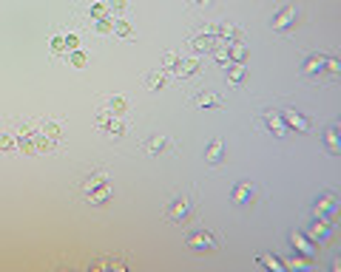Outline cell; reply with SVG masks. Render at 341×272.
Segmentation results:
<instances>
[{
  "mask_svg": "<svg viewBox=\"0 0 341 272\" xmlns=\"http://www.w3.org/2000/svg\"><path fill=\"white\" fill-rule=\"evenodd\" d=\"M324 142H327L330 153H338V150H341V145H338V128H327V133H324Z\"/></svg>",
  "mask_w": 341,
  "mask_h": 272,
  "instance_id": "ac0fdd59",
  "label": "cell"
},
{
  "mask_svg": "<svg viewBox=\"0 0 341 272\" xmlns=\"http://www.w3.org/2000/svg\"><path fill=\"white\" fill-rule=\"evenodd\" d=\"M193 3H205V0H193Z\"/></svg>",
  "mask_w": 341,
  "mask_h": 272,
  "instance_id": "e575fe53",
  "label": "cell"
},
{
  "mask_svg": "<svg viewBox=\"0 0 341 272\" xmlns=\"http://www.w3.org/2000/svg\"><path fill=\"white\" fill-rule=\"evenodd\" d=\"M100 125H103L111 136H123V133H125V125L120 122V119H117V114H111L108 108H105V111H100Z\"/></svg>",
  "mask_w": 341,
  "mask_h": 272,
  "instance_id": "5b68a950",
  "label": "cell"
},
{
  "mask_svg": "<svg viewBox=\"0 0 341 272\" xmlns=\"http://www.w3.org/2000/svg\"><path fill=\"white\" fill-rule=\"evenodd\" d=\"M97 267H114V270H125L123 261H111V258H105V261H94L91 264V270H97Z\"/></svg>",
  "mask_w": 341,
  "mask_h": 272,
  "instance_id": "484cf974",
  "label": "cell"
},
{
  "mask_svg": "<svg viewBox=\"0 0 341 272\" xmlns=\"http://www.w3.org/2000/svg\"><path fill=\"white\" fill-rule=\"evenodd\" d=\"M222 156H225V145H222V139H213L208 145V150H205V159H208L210 165H219Z\"/></svg>",
  "mask_w": 341,
  "mask_h": 272,
  "instance_id": "8fae6325",
  "label": "cell"
},
{
  "mask_svg": "<svg viewBox=\"0 0 341 272\" xmlns=\"http://www.w3.org/2000/svg\"><path fill=\"white\" fill-rule=\"evenodd\" d=\"M108 182V173L105 170H97V173H91L86 179V190H91V187H97V185H105Z\"/></svg>",
  "mask_w": 341,
  "mask_h": 272,
  "instance_id": "ffe728a7",
  "label": "cell"
},
{
  "mask_svg": "<svg viewBox=\"0 0 341 272\" xmlns=\"http://www.w3.org/2000/svg\"><path fill=\"white\" fill-rule=\"evenodd\" d=\"M253 185H250V182H239L236 187H233V190H230V199H233V202L236 204H250L253 202Z\"/></svg>",
  "mask_w": 341,
  "mask_h": 272,
  "instance_id": "8992f818",
  "label": "cell"
},
{
  "mask_svg": "<svg viewBox=\"0 0 341 272\" xmlns=\"http://www.w3.org/2000/svg\"><path fill=\"white\" fill-rule=\"evenodd\" d=\"M284 267H298V270H310V264L301 261V258H290V261L284 264Z\"/></svg>",
  "mask_w": 341,
  "mask_h": 272,
  "instance_id": "f546056e",
  "label": "cell"
},
{
  "mask_svg": "<svg viewBox=\"0 0 341 272\" xmlns=\"http://www.w3.org/2000/svg\"><path fill=\"white\" fill-rule=\"evenodd\" d=\"M179 62H182V57H179V54L168 51L165 57H162V68H165V71H176V68H179Z\"/></svg>",
  "mask_w": 341,
  "mask_h": 272,
  "instance_id": "44dd1931",
  "label": "cell"
},
{
  "mask_svg": "<svg viewBox=\"0 0 341 272\" xmlns=\"http://www.w3.org/2000/svg\"><path fill=\"white\" fill-rule=\"evenodd\" d=\"M281 119H284V125H287V128L310 131V119H307V116H301L298 111H293V108H290V111H284V114H281Z\"/></svg>",
  "mask_w": 341,
  "mask_h": 272,
  "instance_id": "52a82bcc",
  "label": "cell"
},
{
  "mask_svg": "<svg viewBox=\"0 0 341 272\" xmlns=\"http://www.w3.org/2000/svg\"><path fill=\"white\" fill-rule=\"evenodd\" d=\"M301 71L304 74H321V71H327V57H321V54H313V57H307L304 65H301Z\"/></svg>",
  "mask_w": 341,
  "mask_h": 272,
  "instance_id": "9c48e42d",
  "label": "cell"
},
{
  "mask_svg": "<svg viewBox=\"0 0 341 272\" xmlns=\"http://www.w3.org/2000/svg\"><path fill=\"white\" fill-rule=\"evenodd\" d=\"M97 31H114V23L108 17L105 20H97Z\"/></svg>",
  "mask_w": 341,
  "mask_h": 272,
  "instance_id": "f1b7e54d",
  "label": "cell"
},
{
  "mask_svg": "<svg viewBox=\"0 0 341 272\" xmlns=\"http://www.w3.org/2000/svg\"><path fill=\"white\" fill-rule=\"evenodd\" d=\"M165 148H168L165 136H151V139L145 142V150H148V153H154V156H157V153H162Z\"/></svg>",
  "mask_w": 341,
  "mask_h": 272,
  "instance_id": "2e32d148",
  "label": "cell"
},
{
  "mask_svg": "<svg viewBox=\"0 0 341 272\" xmlns=\"http://www.w3.org/2000/svg\"><path fill=\"white\" fill-rule=\"evenodd\" d=\"M245 77H247V68L242 62H230V65H227V82H230V85H239Z\"/></svg>",
  "mask_w": 341,
  "mask_h": 272,
  "instance_id": "4fadbf2b",
  "label": "cell"
},
{
  "mask_svg": "<svg viewBox=\"0 0 341 272\" xmlns=\"http://www.w3.org/2000/svg\"><path fill=\"white\" fill-rule=\"evenodd\" d=\"M77 45H80V37H77V34H69V37H66V48H69V51H74Z\"/></svg>",
  "mask_w": 341,
  "mask_h": 272,
  "instance_id": "1f68e13d",
  "label": "cell"
},
{
  "mask_svg": "<svg viewBox=\"0 0 341 272\" xmlns=\"http://www.w3.org/2000/svg\"><path fill=\"white\" fill-rule=\"evenodd\" d=\"M296 20H298V9H296V6H284V9L270 20V26L276 28V31H287V28H293Z\"/></svg>",
  "mask_w": 341,
  "mask_h": 272,
  "instance_id": "3957f363",
  "label": "cell"
},
{
  "mask_svg": "<svg viewBox=\"0 0 341 272\" xmlns=\"http://www.w3.org/2000/svg\"><path fill=\"white\" fill-rule=\"evenodd\" d=\"M108 111H111V114H123V111H125V99L123 97H111V99H108Z\"/></svg>",
  "mask_w": 341,
  "mask_h": 272,
  "instance_id": "603a6c76",
  "label": "cell"
},
{
  "mask_svg": "<svg viewBox=\"0 0 341 272\" xmlns=\"http://www.w3.org/2000/svg\"><path fill=\"white\" fill-rule=\"evenodd\" d=\"M196 71H199V60H182L179 68H176V74H179V77H191Z\"/></svg>",
  "mask_w": 341,
  "mask_h": 272,
  "instance_id": "d6986e66",
  "label": "cell"
},
{
  "mask_svg": "<svg viewBox=\"0 0 341 272\" xmlns=\"http://www.w3.org/2000/svg\"><path fill=\"white\" fill-rule=\"evenodd\" d=\"M259 264L270 267V270H284V264H281L279 258H270V255H259Z\"/></svg>",
  "mask_w": 341,
  "mask_h": 272,
  "instance_id": "cb8c5ba5",
  "label": "cell"
},
{
  "mask_svg": "<svg viewBox=\"0 0 341 272\" xmlns=\"http://www.w3.org/2000/svg\"><path fill=\"white\" fill-rule=\"evenodd\" d=\"M185 244L191 247V250H196V253H210V250H216L219 241L213 233H208V230H196V233H191V236L185 238Z\"/></svg>",
  "mask_w": 341,
  "mask_h": 272,
  "instance_id": "6da1fadb",
  "label": "cell"
},
{
  "mask_svg": "<svg viewBox=\"0 0 341 272\" xmlns=\"http://www.w3.org/2000/svg\"><path fill=\"white\" fill-rule=\"evenodd\" d=\"M262 125H264L270 133H276V136H287V125H284L281 114H276V111H267V114H262Z\"/></svg>",
  "mask_w": 341,
  "mask_h": 272,
  "instance_id": "277c9868",
  "label": "cell"
},
{
  "mask_svg": "<svg viewBox=\"0 0 341 272\" xmlns=\"http://www.w3.org/2000/svg\"><path fill=\"white\" fill-rule=\"evenodd\" d=\"M105 14H108V6H105V3H97V6H91V17L105 20Z\"/></svg>",
  "mask_w": 341,
  "mask_h": 272,
  "instance_id": "4316f807",
  "label": "cell"
},
{
  "mask_svg": "<svg viewBox=\"0 0 341 272\" xmlns=\"http://www.w3.org/2000/svg\"><path fill=\"white\" fill-rule=\"evenodd\" d=\"M114 31L120 37H131V26H128L125 20H114Z\"/></svg>",
  "mask_w": 341,
  "mask_h": 272,
  "instance_id": "d4e9b609",
  "label": "cell"
},
{
  "mask_svg": "<svg viewBox=\"0 0 341 272\" xmlns=\"http://www.w3.org/2000/svg\"><path fill=\"white\" fill-rule=\"evenodd\" d=\"M165 82H168V79H165V74H162V71H157V74H151V77H148V88H151V91L165 88Z\"/></svg>",
  "mask_w": 341,
  "mask_h": 272,
  "instance_id": "7402d4cb",
  "label": "cell"
},
{
  "mask_svg": "<svg viewBox=\"0 0 341 272\" xmlns=\"http://www.w3.org/2000/svg\"><path fill=\"white\" fill-rule=\"evenodd\" d=\"M111 196H114V193H111V187H108V182H105V185L91 187V190H86V199H88L91 204H105Z\"/></svg>",
  "mask_w": 341,
  "mask_h": 272,
  "instance_id": "ba28073f",
  "label": "cell"
},
{
  "mask_svg": "<svg viewBox=\"0 0 341 272\" xmlns=\"http://www.w3.org/2000/svg\"><path fill=\"white\" fill-rule=\"evenodd\" d=\"M69 60H71V65H77V68H80V65H86V54H83V51H77V48H74V51H71V57H69Z\"/></svg>",
  "mask_w": 341,
  "mask_h": 272,
  "instance_id": "83f0119b",
  "label": "cell"
},
{
  "mask_svg": "<svg viewBox=\"0 0 341 272\" xmlns=\"http://www.w3.org/2000/svg\"><path fill=\"white\" fill-rule=\"evenodd\" d=\"M196 105H199V108H219V105H222V97H216V94H208V91H205V94H199V97H196Z\"/></svg>",
  "mask_w": 341,
  "mask_h": 272,
  "instance_id": "e0dca14e",
  "label": "cell"
},
{
  "mask_svg": "<svg viewBox=\"0 0 341 272\" xmlns=\"http://www.w3.org/2000/svg\"><path fill=\"white\" fill-rule=\"evenodd\" d=\"M0 148H3V150L15 148V142H12V136H9V133H0Z\"/></svg>",
  "mask_w": 341,
  "mask_h": 272,
  "instance_id": "4dcf8cb0",
  "label": "cell"
},
{
  "mask_svg": "<svg viewBox=\"0 0 341 272\" xmlns=\"http://www.w3.org/2000/svg\"><path fill=\"white\" fill-rule=\"evenodd\" d=\"M191 199H188V196H176L174 202L168 204V210H165V216L171 221H176V224H185V221L191 219Z\"/></svg>",
  "mask_w": 341,
  "mask_h": 272,
  "instance_id": "7a4b0ae2",
  "label": "cell"
},
{
  "mask_svg": "<svg viewBox=\"0 0 341 272\" xmlns=\"http://www.w3.org/2000/svg\"><path fill=\"white\" fill-rule=\"evenodd\" d=\"M105 6H108V9H125V0H108Z\"/></svg>",
  "mask_w": 341,
  "mask_h": 272,
  "instance_id": "836d02e7",
  "label": "cell"
},
{
  "mask_svg": "<svg viewBox=\"0 0 341 272\" xmlns=\"http://www.w3.org/2000/svg\"><path fill=\"white\" fill-rule=\"evenodd\" d=\"M307 236H310V238H318V241H321V238H327V236H330V224H327L324 219L313 221V224L307 227Z\"/></svg>",
  "mask_w": 341,
  "mask_h": 272,
  "instance_id": "5bb4252c",
  "label": "cell"
},
{
  "mask_svg": "<svg viewBox=\"0 0 341 272\" xmlns=\"http://www.w3.org/2000/svg\"><path fill=\"white\" fill-rule=\"evenodd\" d=\"M225 51L230 57V62H242L247 57V48L242 45V40H233V43H225Z\"/></svg>",
  "mask_w": 341,
  "mask_h": 272,
  "instance_id": "7c38bea8",
  "label": "cell"
},
{
  "mask_svg": "<svg viewBox=\"0 0 341 272\" xmlns=\"http://www.w3.org/2000/svg\"><path fill=\"white\" fill-rule=\"evenodd\" d=\"M335 204H338V196H335V193H324L321 199L315 202V210H318V216H321V213L332 216V213H335Z\"/></svg>",
  "mask_w": 341,
  "mask_h": 272,
  "instance_id": "30bf717a",
  "label": "cell"
},
{
  "mask_svg": "<svg viewBox=\"0 0 341 272\" xmlns=\"http://www.w3.org/2000/svg\"><path fill=\"white\" fill-rule=\"evenodd\" d=\"M290 241H293V247H296L298 253H304V255H313V253H315V247L310 244V241H307L301 233H293V236H290Z\"/></svg>",
  "mask_w": 341,
  "mask_h": 272,
  "instance_id": "9a60e30c",
  "label": "cell"
},
{
  "mask_svg": "<svg viewBox=\"0 0 341 272\" xmlns=\"http://www.w3.org/2000/svg\"><path fill=\"white\" fill-rule=\"evenodd\" d=\"M52 48H54V51H66V37H54Z\"/></svg>",
  "mask_w": 341,
  "mask_h": 272,
  "instance_id": "d6a6232c",
  "label": "cell"
}]
</instances>
